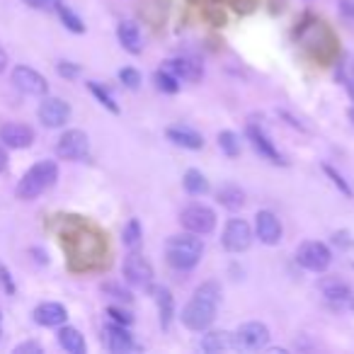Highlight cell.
Segmentation results:
<instances>
[{
  "label": "cell",
  "mask_w": 354,
  "mask_h": 354,
  "mask_svg": "<svg viewBox=\"0 0 354 354\" xmlns=\"http://www.w3.org/2000/svg\"><path fill=\"white\" fill-rule=\"evenodd\" d=\"M183 187H185V192L192 194V197H204V194H209L212 185H209V180L204 177L202 170H197V167H189V170L185 172V177H183Z\"/></svg>",
  "instance_id": "25"
},
{
  "label": "cell",
  "mask_w": 354,
  "mask_h": 354,
  "mask_svg": "<svg viewBox=\"0 0 354 354\" xmlns=\"http://www.w3.org/2000/svg\"><path fill=\"white\" fill-rule=\"evenodd\" d=\"M119 80H122V83L127 85L129 90H138V88H141V73H138L136 68H131V66H127V68L119 71Z\"/></svg>",
  "instance_id": "34"
},
{
  "label": "cell",
  "mask_w": 354,
  "mask_h": 354,
  "mask_svg": "<svg viewBox=\"0 0 354 354\" xmlns=\"http://www.w3.org/2000/svg\"><path fill=\"white\" fill-rule=\"evenodd\" d=\"M279 117H284L286 122H289V124H291V127H294V129H299V131H306V127H304V124H301V122H296V119L291 117V114H286V112H279Z\"/></svg>",
  "instance_id": "47"
},
{
  "label": "cell",
  "mask_w": 354,
  "mask_h": 354,
  "mask_svg": "<svg viewBox=\"0 0 354 354\" xmlns=\"http://www.w3.org/2000/svg\"><path fill=\"white\" fill-rule=\"evenodd\" d=\"M267 344H270V328L260 320L243 323L233 333V349H241V352H260Z\"/></svg>",
  "instance_id": "7"
},
{
  "label": "cell",
  "mask_w": 354,
  "mask_h": 354,
  "mask_svg": "<svg viewBox=\"0 0 354 354\" xmlns=\"http://www.w3.org/2000/svg\"><path fill=\"white\" fill-rule=\"evenodd\" d=\"M153 85H156V90H160L165 95H175L180 90V80L170 71H156L153 73Z\"/></svg>",
  "instance_id": "29"
},
{
  "label": "cell",
  "mask_w": 354,
  "mask_h": 354,
  "mask_svg": "<svg viewBox=\"0 0 354 354\" xmlns=\"http://www.w3.org/2000/svg\"><path fill=\"white\" fill-rule=\"evenodd\" d=\"M194 296H202V299H209V301H214V304H218V301H221V284H218V281H204V284H199L197 289H194Z\"/></svg>",
  "instance_id": "33"
},
{
  "label": "cell",
  "mask_w": 354,
  "mask_h": 354,
  "mask_svg": "<svg viewBox=\"0 0 354 354\" xmlns=\"http://www.w3.org/2000/svg\"><path fill=\"white\" fill-rule=\"evenodd\" d=\"M56 73H59L61 78L73 80V78H78V75H80V66L71 64V61H59V64H56Z\"/></svg>",
  "instance_id": "38"
},
{
  "label": "cell",
  "mask_w": 354,
  "mask_h": 354,
  "mask_svg": "<svg viewBox=\"0 0 354 354\" xmlns=\"http://www.w3.org/2000/svg\"><path fill=\"white\" fill-rule=\"evenodd\" d=\"M333 243H335V245H339V248H352L354 245V241H349V233L347 231H337V233H335Z\"/></svg>",
  "instance_id": "45"
},
{
  "label": "cell",
  "mask_w": 354,
  "mask_h": 354,
  "mask_svg": "<svg viewBox=\"0 0 354 354\" xmlns=\"http://www.w3.org/2000/svg\"><path fill=\"white\" fill-rule=\"evenodd\" d=\"M323 172H325V175L330 177V180H333V185H335V187L339 189V192L344 194V197H352V187H349V185L344 183V177L339 175V172L335 170V167H330V165H323Z\"/></svg>",
  "instance_id": "35"
},
{
  "label": "cell",
  "mask_w": 354,
  "mask_h": 354,
  "mask_svg": "<svg viewBox=\"0 0 354 354\" xmlns=\"http://www.w3.org/2000/svg\"><path fill=\"white\" fill-rule=\"evenodd\" d=\"M255 233L260 238V243H265V245H279L284 228H281V221L274 212L262 209V212L255 214Z\"/></svg>",
  "instance_id": "15"
},
{
  "label": "cell",
  "mask_w": 354,
  "mask_h": 354,
  "mask_svg": "<svg viewBox=\"0 0 354 354\" xmlns=\"http://www.w3.org/2000/svg\"><path fill=\"white\" fill-rule=\"evenodd\" d=\"M165 136L167 141H172L180 148H187V151H202L204 148V136L189 127H170L165 131Z\"/></svg>",
  "instance_id": "22"
},
{
  "label": "cell",
  "mask_w": 354,
  "mask_h": 354,
  "mask_svg": "<svg viewBox=\"0 0 354 354\" xmlns=\"http://www.w3.org/2000/svg\"><path fill=\"white\" fill-rule=\"evenodd\" d=\"M270 354H286V349H281V347H265Z\"/></svg>",
  "instance_id": "50"
},
{
  "label": "cell",
  "mask_w": 354,
  "mask_h": 354,
  "mask_svg": "<svg viewBox=\"0 0 354 354\" xmlns=\"http://www.w3.org/2000/svg\"><path fill=\"white\" fill-rule=\"evenodd\" d=\"M216 202L221 204L223 209H228V212H238V209H243V204H245V192H243L238 185H223L216 192Z\"/></svg>",
  "instance_id": "27"
},
{
  "label": "cell",
  "mask_w": 354,
  "mask_h": 354,
  "mask_svg": "<svg viewBox=\"0 0 354 354\" xmlns=\"http://www.w3.org/2000/svg\"><path fill=\"white\" fill-rule=\"evenodd\" d=\"M90 151V138L80 129H68L61 133L59 143H56V156L61 160H83Z\"/></svg>",
  "instance_id": "11"
},
{
  "label": "cell",
  "mask_w": 354,
  "mask_h": 354,
  "mask_svg": "<svg viewBox=\"0 0 354 354\" xmlns=\"http://www.w3.org/2000/svg\"><path fill=\"white\" fill-rule=\"evenodd\" d=\"M180 223L185 231L197 233V236H209L216 228V214L207 204H189L180 212Z\"/></svg>",
  "instance_id": "8"
},
{
  "label": "cell",
  "mask_w": 354,
  "mask_h": 354,
  "mask_svg": "<svg viewBox=\"0 0 354 354\" xmlns=\"http://www.w3.org/2000/svg\"><path fill=\"white\" fill-rule=\"evenodd\" d=\"M216 141H218V148H221L228 158L241 156V138H238L236 131H221Z\"/></svg>",
  "instance_id": "31"
},
{
  "label": "cell",
  "mask_w": 354,
  "mask_h": 354,
  "mask_svg": "<svg viewBox=\"0 0 354 354\" xmlns=\"http://www.w3.org/2000/svg\"><path fill=\"white\" fill-rule=\"evenodd\" d=\"M25 352H32V354H41V344L39 342H22L15 347V354H25Z\"/></svg>",
  "instance_id": "43"
},
{
  "label": "cell",
  "mask_w": 354,
  "mask_h": 354,
  "mask_svg": "<svg viewBox=\"0 0 354 354\" xmlns=\"http://www.w3.org/2000/svg\"><path fill=\"white\" fill-rule=\"evenodd\" d=\"M0 141H3V146L22 151V148H30L35 143V129L20 122H6L0 127Z\"/></svg>",
  "instance_id": "17"
},
{
  "label": "cell",
  "mask_w": 354,
  "mask_h": 354,
  "mask_svg": "<svg viewBox=\"0 0 354 354\" xmlns=\"http://www.w3.org/2000/svg\"><path fill=\"white\" fill-rule=\"evenodd\" d=\"M347 114H349V119H352V124H354V107H349V112H347Z\"/></svg>",
  "instance_id": "51"
},
{
  "label": "cell",
  "mask_w": 354,
  "mask_h": 354,
  "mask_svg": "<svg viewBox=\"0 0 354 354\" xmlns=\"http://www.w3.org/2000/svg\"><path fill=\"white\" fill-rule=\"evenodd\" d=\"M35 320L44 328H61V325L68 320V310L64 304H56V301H44L35 308Z\"/></svg>",
  "instance_id": "21"
},
{
  "label": "cell",
  "mask_w": 354,
  "mask_h": 354,
  "mask_svg": "<svg viewBox=\"0 0 354 354\" xmlns=\"http://www.w3.org/2000/svg\"><path fill=\"white\" fill-rule=\"evenodd\" d=\"M102 291H104V294L112 296V299L122 301V304H129V301H131V294H129V291L124 289V286L114 284V281H107V284H102Z\"/></svg>",
  "instance_id": "36"
},
{
  "label": "cell",
  "mask_w": 354,
  "mask_h": 354,
  "mask_svg": "<svg viewBox=\"0 0 354 354\" xmlns=\"http://www.w3.org/2000/svg\"><path fill=\"white\" fill-rule=\"evenodd\" d=\"M165 71H170L177 80H189V83H197L204 78V66L197 59H187V56H177L165 64Z\"/></svg>",
  "instance_id": "19"
},
{
  "label": "cell",
  "mask_w": 354,
  "mask_h": 354,
  "mask_svg": "<svg viewBox=\"0 0 354 354\" xmlns=\"http://www.w3.org/2000/svg\"><path fill=\"white\" fill-rule=\"evenodd\" d=\"M199 349L207 354H218V352H226V349H233V333H226V330H212V333H207L202 337Z\"/></svg>",
  "instance_id": "24"
},
{
  "label": "cell",
  "mask_w": 354,
  "mask_h": 354,
  "mask_svg": "<svg viewBox=\"0 0 354 354\" xmlns=\"http://www.w3.org/2000/svg\"><path fill=\"white\" fill-rule=\"evenodd\" d=\"M141 241H143L141 223H138V218H129V223L124 226V231H122V243L129 248V250H138Z\"/></svg>",
  "instance_id": "28"
},
{
  "label": "cell",
  "mask_w": 354,
  "mask_h": 354,
  "mask_svg": "<svg viewBox=\"0 0 354 354\" xmlns=\"http://www.w3.org/2000/svg\"><path fill=\"white\" fill-rule=\"evenodd\" d=\"M122 274L124 279L129 281L131 286H138V289H148L153 284V265L141 255L138 250H131L127 257H124V265H122Z\"/></svg>",
  "instance_id": "10"
},
{
  "label": "cell",
  "mask_w": 354,
  "mask_h": 354,
  "mask_svg": "<svg viewBox=\"0 0 354 354\" xmlns=\"http://www.w3.org/2000/svg\"><path fill=\"white\" fill-rule=\"evenodd\" d=\"M117 39L124 46V51L138 56L143 51V39H141V30H138L136 22H119L117 27Z\"/></svg>",
  "instance_id": "23"
},
{
  "label": "cell",
  "mask_w": 354,
  "mask_h": 354,
  "mask_svg": "<svg viewBox=\"0 0 354 354\" xmlns=\"http://www.w3.org/2000/svg\"><path fill=\"white\" fill-rule=\"evenodd\" d=\"M245 136H248V141H250V146L255 148L257 153H260L265 160H270V162H274V165H289V160H286L284 156L279 153V148L274 146V141H272L270 136H267V131L260 127V124H248V129H245Z\"/></svg>",
  "instance_id": "13"
},
{
  "label": "cell",
  "mask_w": 354,
  "mask_h": 354,
  "mask_svg": "<svg viewBox=\"0 0 354 354\" xmlns=\"http://www.w3.org/2000/svg\"><path fill=\"white\" fill-rule=\"evenodd\" d=\"M56 180H59V165L54 160H39L22 175L20 185H17V197L22 202H32V199L41 197L46 189L54 187Z\"/></svg>",
  "instance_id": "4"
},
{
  "label": "cell",
  "mask_w": 354,
  "mask_h": 354,
  "mask_svg": "<svg viewBox=\"0 0 354 354\" xmlns=\"http://www.w3.org/2000/svg\"><path fill=\"white\" fill-rule=\"evenodd\" d=\"M104 245L102 236L97 231L90 228H80L71 236V260H73L75 270H93L102 262L104 257Z\"/></svg>",
  "instance_id": "3"
},
{
  "label": "cell",
  "mask_w": 354,
  "mask_h": 354,
  "mask_svg": "<svg viewBox=\"0 0 354 354\" xmlns=\"http://www.w3.org/2000/svg\"><path fill=\"white\" fill-rule=\"evenodd\" d=\"M204 255V243L197 233H177L170 236L165 243V260L172 270L189 272L202 262Z\"/></svg>",
  "instance_id": "2"
},
{
  "label": "cell",
  "mask_w": 354,
  "mask_h": 354,
  "mask_svg": "<svg viewBox=\"0 0 354 354\" xmlns=\"http://www.w3.org/2000/svg\"><path fill=\"white\" fill-rule=\"evenodd\" d=\"M27 6L35 8V10H46V12H56V8L64 3V0H25Z\"/></svg>",
  "instance_id": "41"
},
{
  "label": "cell",
  "mask_w": 354,
  "mask_h": 354,
  "mask_svg": "<svg viewBox=\"0 0 354 354\" xmlns=\"http://www.w3.org/2000/svg\"><path fill=\"white\" fill-rule=\"evenodd\" d=\"M204 17H207V22H209V25H214V27L226 25V12H223L218 6H209L207 10H204Z\"/></svg>",
  "instance_id": "37"
},
{
  "label": "cell",
  "mask_w": 354,
  "mask_h": 354,
  "mask_svg": "<svg viewBox=\"0 0 354 354\" xmlns=\"http://www.w3.org/2000/svg\"><path fill=\"white\" fill-rule=\"evenodd\" d=\"M216 310H218V304L209 299H202V296H192L187 306L183 308V325L194 333H202V330L212 328V323L216 320Z\"/></svg>",
  "instance_id": "5"
},
{
  "label": "cell",
  "mask_w": 354,
  "mask_h": 354,
  "mask_svg": "<svg viewBox=\"0 0 354 354\" xmlns=\"http://www.w3.org/2000/svg\"><path fill=\"white\" fill-rule=\"evenodd\" d=\"M296 262H299L304 270L315 272V274H323L330 265H333V252L325 243L320 241H306L296 248Z\"/></svg>",
  "instance_id": "6"
},
{
  "label": "cell",
  "mask_w": 354,
  "mask_h": 354,
  "mask_svg": "<svg viewBox=\"0 0 354 354\" xmlns=\"http://www.w3.org/2000/svg\"><path fill=\"white\" fill-rule=\"evenodd\" d=\"M8 68V54H6V49H0V73Z\"/></svg>",
  "instance_id": "49"
},
{
  "label": "cell",
  "mask_w": 354,
  "mask_h": 354,
  "mask_svg": "<svg viewBox=\"0 0 354 354\" xmlns=\"http://www.w3.org/2000/svg\"><path fill=\"white\" fill-rule=\"evenodd\" d=\"M71 119V104L61 97H44L39 104V122L46 129H61Z\"/></svg>",
  "instance_id": "16"
},
{
  "label": "cell",
  "mask_w": 354,
  "mask_h": 354,
  "mask_svg": "<svg viewBox=\"0 0 354 354\" xmlns=\"http://www.w3.org/2000/svg\"><path fill=\"white\" fill-rule=\"evenodd\" d=\"M107 315L114 320V323H119V325H131V323H133V315L129 313V310L119 308V306H109V308H107Z\"/></svg>",
  "instance_id": "39"
},
{
  "label": "cell",
  "mask_w": 354,
  "mask_h": 354,
  "mask_svg": "<svg viewBox=\"0 0 354 354\" xmlns=\"http://www.w3.org/2000/svg\"><path fill=\"white\" fill-rule=\"evenodd\" d=\"M148 294H151V299L158 306V318H160L162 330H170L172 318H175V296H172V291L167 286L151 284L148 286Z\"/></svg>",
  "instance_id": "18"
},
{
  "label": "cell",
  "mask_w": 354,
  "mask_h": 354,
  "mask_svg": "<svg viewBox=\"0 0 354 354\" xmlns=\"http://www.w3.org/2000/svg\"><path fill=\"white\" fill-rule=\"evenodd\" d=\"M104 339H107V349L112 354H127L131 349H136L133 344V335L129 333V325H119L112 320V325H107L104 330Z\"/></svg>",
  "instance_id": "20"
},
{
  "label": "cell",
  "mask_w": 354,
  "mask_h": 354,
  "mask_svg": "<svg viewBox=\"0 0 354 354\" xmlns=\"http://www.w3.org/2000/svg\"><path fill=\"white\" fill-rule=\"evenodd\" d=\"M0 281H3V286H6L8 294H15V284H12V277H10V272H8L6 265H0Z\"/></svg>",
  "instance_id": "42"
},
{
  "label": "cell",
  "mask_w": 354,
  "mask_h": 354,
  "mask_svg": "<svg viewBox=\"0 0 354 354\" xmlns=\"http://www.w3.org/2000/svg\"><path fill=\"white\" fill-rule=\"evenodd\" d=\"M12 85H15L20 93L32 95V97H44L49 93V83L39 71L30 68V66H17L12 71Z\"/></svg>",
  "instance_id": "14"
},
{
  "label": "cell",
  "mask_w": 354,
  "mask_h": 354,
  "mask_svg": "<svg viewBox=\"0 0 354 354\" xmlns=\"http://www.w3.org/2000/svg\"><path fill=\"white\" fill-rule=\"evenodd\" d=\"M231 3L238 15H250V12H255V8L260 6V0H231Z\"/></svg>",
  "instance_id": "40"
},
{
  "label": "cell",
  "mask_w": 354,
  "mask_h": 354,
  "mask_svg": "<svg viewBox=\"0 0 354 354\" xmlns=\"http://www.w3.org/2000/svg\"><path fill=\"white\" fill-rule=\"evenodd\" d=\"M296 41L320 66H330L339 54V39L333 32V27L313 15H306L299 22V27H296Z\"/></svg>",
  "instance_id": "1"
},
{
  "label": "cell",
  "mask_w": 354,
  "mask_h": 354,
  "mask_svg": "<svg viewBox=\"0 0 354 354\" xmlns=\"http://www.w3.org/2000/svg\"><path fill=\"white\" fill-rule=\"evenodd\" d=\"M56 12H59V17H61V22L66 25V30H71L73 35H83V32H85L83 20H80V17L75 15V12L71 10L68 6H64V3H61V6L56 8Z\"/></svg>",
  "instance_id": "30"
},
{
  "label": "cell",
  "mask_w": 354,
  "mask_h": 354,
  "mask_svg": "<svg viewBox=\"0 0 354 354\" xmlns=\"http://www.w3.org/2000/svg\"><path fill=\"white\" fill-rule=\"evenodd\" d=\"M88 90L95 95V97H97V102L102 104V107H107L112 114H119V112H122V109H119V104L114 102V97H112V95H109L107 90H104L100 83H95V80H90V83H88Z\"/></svg>",
  "instance_id": "32"
},
{
  "label": "cell",
  "mask_w": 354,
  "mask_h": 354,
  "mask_svg": "<svg viewBox=\"0 0 354 354\" xmlns=\"http://www.w3.org/2000/svg\"><path fill=\"white\" fill-rule=\"evenodd\" d=\"M339 78H342V80H349V83H354V56L347 61V66H344V71L339 73Z\"/></svg>",
  "instance_id": "46"
},
{
  "label": "cell",
  "mask_w": 354,
  "mask_h": 354,
  "mask_svg": "<svg viewBox=\"0 0 354 354\" xmlns=\"http://www.w3.org/2000/svg\"><path fill=\"white\" fill-rule=\"evenodd\" d=\"M337 8L347 20H354V0H337Z\"/></svg>",
  "instance_id": "44"
},
{
  "label": "cell",
  "mask_w": 354,
  "mask_h": 354,
  "mask_svg": "<svg viewBox=\"0 0 354 354\" xmlns=\"http://www.w3.org/2000/svg\"><path fill=\"white\" fill-rule=\"evenodd\" d=\"M221 245L228 252H245L252 245V228L245 218H231L223 228Z\"/></svg>",
  "instance_id": "12"
},
{
  "label": "cell",
  "mask_w": 354,
  "mask_h": 354,
  "mask_svg": "<svg viewBox=\"0 0 354 354\" xmlns=\"http://www.w3.org/2000/svg\"><path fill=\"white\" fill-rule=\"evenodd\" d=\"M318 291L333 308L337 310H352L354 308V291L339 277H323L318 281Z\"/></svg>",
  "instance_id": "9"
},
{
  "label": "cell",
  "mask_w": 354,
  "mask_h": 354,
  "mask_svg": "<svg viewBox=\"0 0 354 354\" xmlns=\"http://www.w3.org/2000/svg\"><path fill=\"white\" fill-rule=\"evenodd\" d=\"M59 344L66 349L68 354H85V337L80 335V330L71 328V325H61L59 330Z\"/></svg>",
  "instance_id": "26"
},
{
  "label": "cell",
  "mask_w": 354,
  "mask_h": 354,
  "mask_svg": "<svg viewBox=\"0 0 354 354\" xmlns=\"http://www.w3.org/2000/svg\"><path fill=\"white\" fill-rule=\"evenodd\" d=\"M6 167H8V153L6 148L0 146V172H6Z\"/></svg>",
  "instance_id": "48"
}]
</instances>
